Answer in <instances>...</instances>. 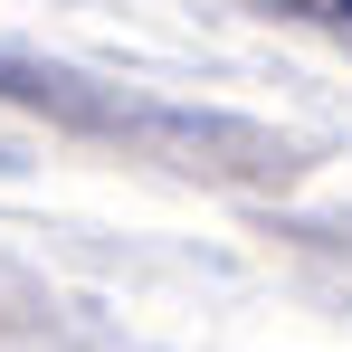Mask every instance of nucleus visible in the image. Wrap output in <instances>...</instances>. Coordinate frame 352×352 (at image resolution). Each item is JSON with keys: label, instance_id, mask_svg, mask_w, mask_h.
Instances as JSON below:
<instances>
[{"label": "nucleus", "instance_id": "obj_1", "mask_svg": "<svg viewBox=\"0 0 352 352\" xmlns=\"http://www.w3.org/2000/svg\"><path fill=\"white\" fill-rule=\"evenodd\" d=\"M276 10H295V19H352V0H276Z\"/></svg>", "mask_w": 352, "mask_h": 352}]
</instances>
